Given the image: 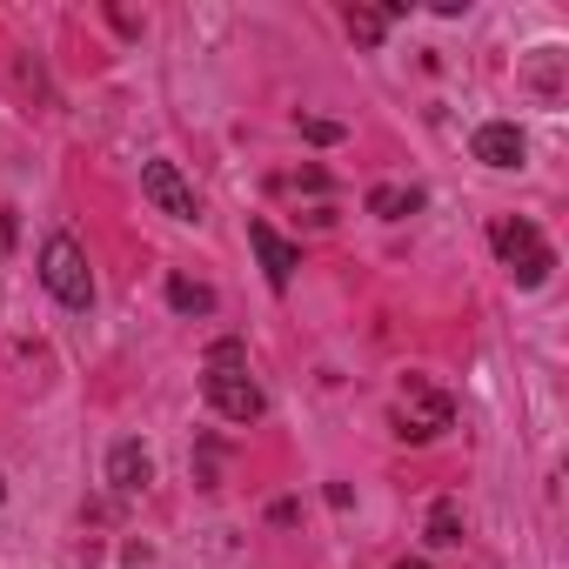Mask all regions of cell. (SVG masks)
I'll return each instance as SVG.
<instances>
[{
  "label": "cell",
  "instance_id": "obj_6",
  "mask_svg": "<svg viewBox=\"0 0 569 569\" xmlns=\"http://www.w3.org/2000/svg\"><path fill=\"white\" fill-rule=\"evenodd\" d=\"M248 241H254V254H261V274H268V289L281 296L296 281V268H302V248L296 241H281L268 221H248Z\"/></svg>",
  "mask_w": 569,
  "mask_h": 569
},
{
  "label": "cell",
  "instance_id": "obj_8",
  "mask_svg": "<svg viewBox=\"0 0 569 569\" xmlns=\"http://www.w3.org/2000/svg\"><path fill=\"white\" fill-rule=\"evenodd\" d=\"M108 482H114V496H141L148 482H154V456L128 436V442H114L108 449Z\"/></svg>",
  "mask_w": 569,
  "mask_h": 569
},
{
  "label": "cell",
  "instance_id": "obj_9",
  "mask_svg": "<svg viewBox=\"0 0 569 569\" xmlns=\"http://www.w3.org/2000/svg\"><path fill=\"white\" fill-rule=\"evenodd\" d=\"M168 309L174 316H214V289L208 281H188V274H168Z\"/></svg>",
  "mask_w": 569,
  "mask_h": 569
},
{
  "label": "cell",
  "instance_id": "obj_14",
  "mask_svg": "<svg viewBox=\"0 0 569 569\" xmlns=\"http://www.w3.org/2000/svg\"><path fill=\"white\" fill-rule=\"evenodd\" d=\"M396 569H429V562H396Z\"/></svg>",
  "mask_w": 569,
  "mask_h": 569
},
{
  "label": "cell",
  "instance_id": "obj_1",
  "mask_svg": "<svg viewBox=\"0 0 569 569\" xmlns=\"http://www.w3.org/2000/svg\"><path fill=\"white\" fill-rule=\"evenodd\" d=\"M201 396H208V409H214L221 422H261L268 396H261V382L248 376V349H241L234 336L208 349V362H201Z\"/></svg>",
  "mask_w": 569,
  "mask_h": 569
},
{
  "label": "cell",
  "instance_id": "obj_3",
  "mask_svg": "<svg viewBox=\"0 0 569 569\" xmlns=\"http://www.w3.org/2000/svg\"><path fill=\"white\" fill-rule=\"evenodd\" d=\"M41 289L61 309H94V268H88V248L74 234H48L41 241Z\"/></svg>",
  "mask_w": 569,
  "mask_h": 569
},
{
  "label": "cell",
  "instance_id": "obj_7",
  "mask_svg": "<svg viewBox=\"0 0 569 569\" xmlns=\"http://www.w3.org/2000/svg\"><path fill=\"white\" fill-rule=\"evenodd\" d=\"M469 154H476L482 168H522L529 141H522V128H516V121H482V128L469 134Z\"/></svg>",
  "mask_w": 569,
  "mask_h": 569
},
{
  "label": "cell",
  "instance_id": "obj_13",
  "mask_svg": "<svg viewBox=\"0 0 569 569\" xmlns=\"http://www.w3.org/2000/svg\"><path fill=\"white\" fill-rule=\"evenodd\" d=\"M342 134H349V128H342V121H316V114H309V121H302V141H316V148H336V141H342Z\"/></svg>",
  "mask_w": 569,
  "mask_h": 569
},
{
  "label": "cell",
  "instance_id": "obj_4",
  "mask_svg": "<svg viewBox=\"0 0 569 569\" xmlns=\"http://www.w3.org/2000/svg\"><path fill=\"white\" fill-rule=\"evenodd\" d=\"M389 422H396V436H402V442H436V436L456 422V402H449L442 389H429V382H409V389L396 396Z\"/></svg>",
  "mask_w": 569,
  "mask_h": 569
},
{
  "label": "cell",
  "instance_id": "obj_15",
  "mask_svg": "<svg viewBox=\"0 0 569 569\" xmlns=\"http://www.w3.org/2000/svg\"><path fill=\"white\" fill-rule=\"evenodd\" d=\"M0 502H8V482H0Z\"/></svg>",
  "mask_w": 569,
  "mask_h": 569
},
{
  "label": "cell",
  "instance_id": "obj_12",
  "mask_svg": "<svg viewBox=\"0 0 569 569\" xmlns=\"http://www.w3.org/2000/svg\"><path fill=\"white\" fill-rule=\"evenodd\" d=\"M429 542H436V549H456V542H462V509H456V496H442V502L429 509Z\"/></svg>",
  "mask_w": 569,
  "mask_h": 569
},
{
  "label": "cell",
  "instance_id": "obj_10",
  "mask_svg": "<svg viewBox=\"0 0 569 569\" xmlns=\"http://www.w3.org/2000/svg\"><path fill=\"white\" fill-rule=\"evenodd\" d=\"M422 208V188H369V214H382V221H402V214H416Z\"/></svg>",
  "mask_w": 569,
  "mask_h": 569
},
{
  "label": "cell",
  "instance_id": "obj_5",
  "mask_svg": "<svg viewBox=\"0 0 569 569\" xmlns=\"http://www.w3.org/2000/svg\"><path fill=\"white\" fill-rule=\"evenodd\" d=\"M141 194H148L168 221H201V194L181 181L174 161H148V168H141Z\"/></svg>",
  "mask_w": 569,
  "mask_h": 569
},
{
  "label": "cell",
  "instance_id": "obj_11",
  "mask_svg": "<svg viewBox=\"0 0 569 569\" xmlns=\"http://www.w3.org/2000/svg\"><path fill=\"white\" fill-rule=\"evenodd\" d=\"M402 8H349V34L362 41V48H376L382 34H389V21H396Z\"/></svg>",
  "mask_w": 569,
  "mask_h": 569
},
{
  "label": "cell",
  "instance_id": "obj_2",
  "mask_svg": "<svg viewBox=\"0 0 569 569\" xmlns=\"http://www.w3.org/2000/svg\"><path fill=\"white\" fill-rule=\"evenodd\" d=\"M489 248H496V261L509 268L516 289H542L549 268H556V248H549L542 228L522 221V214H496V221H489Z\"/></svg>",
  "mask_w": 569,
  "mask_h": 569
}]
</instances>
